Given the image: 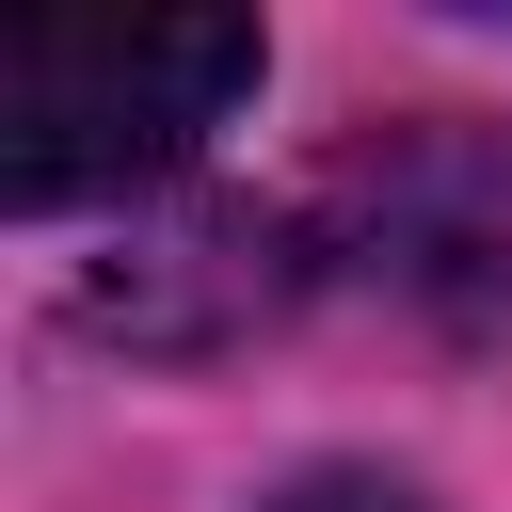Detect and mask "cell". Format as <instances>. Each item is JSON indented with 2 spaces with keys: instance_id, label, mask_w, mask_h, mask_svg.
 Masks as SVG:
<instances>
[{
  "instance_id": "obj_2",
  "label": "cell",
  "mask_w": 512,
  "mask_h": 512,
  "mask_svg": "<svg viewBox=\"0 0 512 512\" xmlns=\"http://www.w3.org/2000/svg\"><path fill=\"white\" fill-rule=\"evenodd\" d=\"M288 288H304V240H288L272 208H192L176 240H144V256L96 288V320H112V336H144V352H208V336L272 320Z\"/></svg>"
},
{
  "instance_id": "obj_1",
  "label": "cell",
  "mask_w": 512,
  "mask_h": 512,
  "mask_svg": "<svg viewBox=\"0 0 512 512\" xmlns=\"http://www.w3.org/2000/svg\"><path fill=\"white\" fill-rule=\"evenodd\" d=\"M256 16H32L0 48V208H96L160 192L240 96H256Z\"/></svg>"
},
{
  "instance_id": "obj_3",
  "label": "cell",
  "mask_w": 512,
  "mask_h": 512,
  "mask_svg": "<svg viewBox=\"0 0 512 512\" xmlns=\"http://www.w3.org/2000/svg\"><path fill=\"white\" fill-rule=\"evenodd\" d=\"M272 512H432V496H416V480H384V464H304Z\"/></svg>"
}]
</instances>
